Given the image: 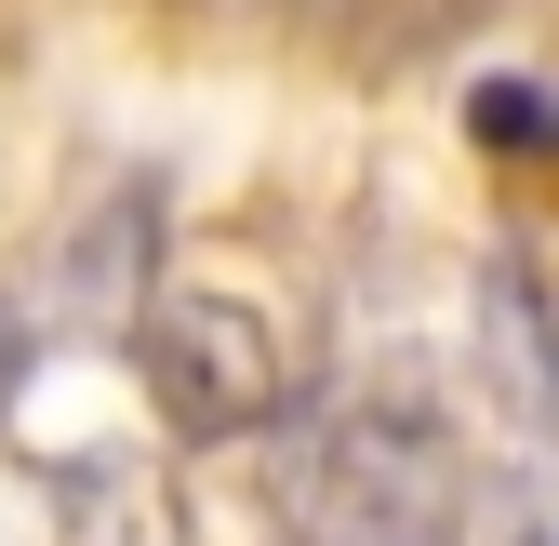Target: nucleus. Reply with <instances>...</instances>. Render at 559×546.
Listing matches in <instances>:
<instances>
[{
	"label": "nucleus",
	"mask_w": 559,
	"mask_h": 546,
	"mask_svg": "<svg viewBox=\"0 0 559 546\" xmlns=\"http://www.w3.org/2000/svg\"><path fill=\"white\" fill-rule=\"evenodd\" d=\"M147 373L174 400V427H200V440H240L280 414V333L253 294H214V281L147 294Z\"/></svg>",
	"instance_id": "obj_1"
},
{
	"label": "nucleus",
	"mask_w": 559,
	"mask_h": 546,
	"mask_svg": "<svg viewBox=\"0 0 559 546\" xmlns=\"http://www.w3.org/2000/svg\"><path fill=\"white\" fill-rule=\"evenodd\" d=\"M479 133H507V147H533V133H546V107H533V94H479Z\"/></svg>",
	"instance_id": "obj_2"
},
{
	"label": "nucleus",
	"mask_w": 559,
	"mask_h": 546,
	"mask_svg": "<svg viewBox=\"0 0 559 546\" xmlns=\"http://www.w3.org/2000/svg\"><path fill=\"white\" fill-rule=\"evenodd\" d=\"M14 373H27V333H14V307H0V400H14Z\"/></svg>",
	"instance_id": "obj_3"
}]
</instances>
